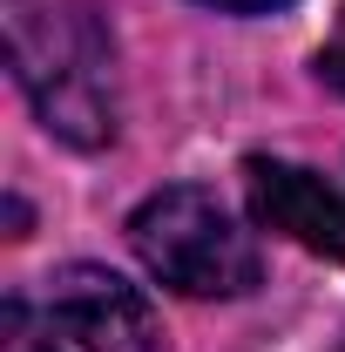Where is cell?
<instances>
[{
    "mask_svg": "<svg viewBox=\"0 0 345 352\" xmlns=\"http://www.w3.org/2000/svg\"><path fill=\"white\" fill-rule=\"evenodd\" d=\"M7 68L47 135L102 149L115 135V47L88 0H0Z\"/></svg>",
    "mask_w": 345,
    "mask_h": 352,
    "instance_id": "obj_1",
    "label": "cell"
},
{
    "mask_svg": "<svg viewBox=\"0 0 345 352\" xmlns=\"http://www.w3.org/2000/svg\"><path fill=\"white\" fill-rule=\"evenodd\" d=\"M129 244L142 271L163 278L183 298H244L264 278L258 237L203 183H170V190L142 197L129 217Z\"/></svg>",
    "mask_w": 345,
    "mask_h": 352,
    "instance_id": "obj_2",
    "label": "cell"
},
{
    "mask_svg": "<svg viewBox=\"0 0 345 352\" xmlns=\"http://www.w3.org/2000/svg\"><path fill=\"white\" fill-rule=\"evenodd\" d=\"M47 325H61L82 352H156V305L109 264H61L47 278Z\"/></svg>",
    "mask_w": 345,
    "mask_h": 352,
    "instance_id": "obj_3",
    "label": "cell"
},
{
    "mask_svg": "<svg viewBox=\"0 0 345 352\" xmlns=\"http://www.w3.org/2000/svg\"><path fill=\"white\" fill-rule=\"evenodd\" d=\"M244 197H251V217L264 230L345 264V197L318 170L285 163V156H251L244 163Z\"/></svg>",
    "mask_w": 345,
    "mask_h": 352,
    "instance_id": "obj_4",
    "label": "cell"
},
{
    "mask_svg": "<svg viewBox=\"0 0 345 352\" xmlns=\"http://www.w3.org/2000/svg\"><path fill=\"white\" fill-rule=\"evenodd\" d=\"M0 352H54L47 325L21 305V298H7V311H0Z\"/></svg>",
    "mask_w": 345,
    "mask_h": 352,
    "instance_id": "obj_5",
    "label": "cell"
},
{
    "mask_svg": "<svg viewBox=\"0 0 345 352\" xmlns=\"http://www.w3.org/2000/svg\"><path fill=\"white\" fill-rule=\"evenodd\" d=\"M318 75L345 95V7H339V28H332V41L318 47Z\"/></svg>",
    "mask_w": 345,
    "mask_h": 352,
    "instance_id": "obj_6",
    "label": "cell"
},
{
    "mask_svg": "<svg viewBox=\"0 0 345 352\" xmlns=\"http://www.w3.org/2000/svg\"><path fill=\"white\" fill-rule=\"evenodd\" d=\"M216 14H278V7H291V0H203Z\"/></svg>",
    "mask_w": 345,
    "mask_h": 352,
    "instance_id": "obj_7",
    "label": "cell"
}]
</instances>
